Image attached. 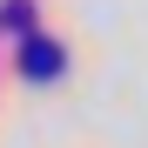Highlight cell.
Segmentation results:
<instances>
[{
	"label": "cell",
	"instance_id": "1",
	"mask_svg": "<svg viewBox=\"0 0 148 148\" xmlns=\"http://www.w3.org/2000/svg\"><path fill=\"white\" fill-rule=\"evenodd\" d=\"M54 67H61V54H54V40H27V74H40V81H47Z\"/></svg>",
	"mask_w": 148,
	"mask_h": 148
}]
</instances>
